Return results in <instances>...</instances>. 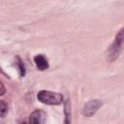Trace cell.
Listing matches in <instances>:
<instances>
[{
	"label": "cell",
	"instance_id": "1",
	"mask_svg": "<svg viewBox=\"0 0 124 124\" xmlns=\"http://www.w3.org/2000/svg\"><path fill=\"white\" fill-rule=\"evenodd\" d=\"M123 48H124V26L117 32V34L114 37V41L108 47L106 53L107 60L109 62L116 60L119 57Z\"/></svg>",
	"mask_w": 124,
	"mask_h": 124
},
{
	"label": "cell",
	"instance_id": "2",
	"mask_svg": "<svg viewBox=\"0 0 124 124\" xmlns=\"http://www.w3.org/2000/svg\"><path fill=\"white\" fill-rule=\"evenodd\" d=\"M38 100L46 105H50V106H56L60 105L63 102V96L60 93L57 92H52L48 90H41L39 91L37 95Z\"/></svg>",
	"mask_w": 124,
	"mask_h": 124
},
{
	"label": "cell",
	"instance_id": "3",
	"mask_svg": "<svg viewBox=\"0 0 124 124\" xmlns=\"http://www.w3.org/2000/svg\"><path fill=\"white\" fill-rule=\"evenodd\" d=\"M103 106V102L101 100L95 99V100H90L88 101L82 108L81 109V113L86 116V117H90L92 115H94L96 113V111Z\"/></svg>",
	"mask_w": 124,
	"mask_h": 124
},
{
	"label": "cell",
	"instance_id": "4",
	"mask_svg": "<svg viewBox=\"0 0 124 124\" xmlns=\"http://www.w3.org/2000/svg\"><path fill=\"white\" fill-rule=\"evenodd\" d=\"M46 114L43 110L36 109L30 114L28 121L29 123H32V124H42L46 121Z\"/></svg>",
	"mask_w": 124,
	"mask_h": 124
},
{
	"label": "cell",
	"instance_id": "5",
	"mask_svg": "<svg viewBox=\"0 0 124 124\" xmlns=\"http://www.w3.org/2000/svg\"><path fill=\"white\" fill-rule=\"evenodd\" d=\"M34 62L36 64V67L40 71H45L48 68V62L47 59L43 54H38L34 57Z\"/></svg>",
	"mask_w": 124,
	"mask_h": 124
},
{
	"label": "cell",
	"instance_id": "6",
	"mask_svg": "<svg viewBox=\"0 0 124 124\" xmlns=\"http://www.w3.org/2000/svg\"><path fill=\"white\" fill-rule=\"evenodd\" d=\"M64 112H65V123H70V117H71V105H70V100L67 99L65 104H64Z\"/></svg>",
	"mask_w": 124,
	"mask_h": 124
},
{
	"label": "cell",
	"instance_id": "7",
	"mask_svg": "<svg viewBox=\"0 0 124 124\" xmlns=\"http://www.w3.org/2000/svg\"><path fill=\"white\" fill-rule=\"evenodd\" d=\"M16 65H17V68H18V71H19V74H20V77H24L25 76V67H24V64L23 62L21 61V59L17 56L16 57Z\"/></svg>",
	"mask_w": 124,
	"mask_h": 124
},
{
	"label": "cell",
	"instance_id": "8",
	"mask_svg": "<svg viewBox=\"0 0 124 124\" xmlns=\"http://www.w3.org/2000/svg\"><path fill=\"white\" fill-rule=\"evenodd\" d=\"M0 103H1V117H4V115L8 110V105L5 103L4 100H1Z\"/></svg>",
	"mask_w": 124,
	"mask_h": 124
},
{
	"label": "cell",
	"instance_id": "9",
	"mask_svg": "<svg viewBox=\"0 0 124 124\" xmlns=\"http://www.w3.org/2000/svg\"><path fill=\"white\" fill-rule=\"evenodd\" d=\"M1 92H0V95H4L5 94V87H4V84H3V82L1 81Z\"/></svg>",
	"mask_w": 124,
	"mask_h": 124
}]
</instances>
